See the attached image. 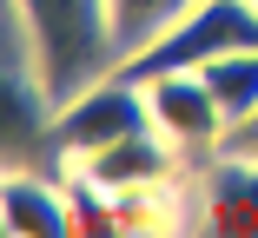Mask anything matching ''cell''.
I'll return each instance as SVG.
<instances>
[{
	"label": "cell",
	"instance_id": "obj_1",
	"mask_svg": "<svg viewBox=\"0 0 258 238\" xmlns=\"http://www.w3.org/2000/svg\"><path fill=\"white\" fill-rule=\"evenodd\" d=\"M7 27L27 40V60L53 100H73L93 80L119 73L113 0H7Z\"/></svg>",
	"mask_w": 258,
	"mask_h": 238
},
{
	"label": "cell",
	"instance_id": "obj_2",
	"mask_svg": "<svg viewBox=\"0 0 258 238\" xmlns=\"http://www.w3.org/2000/svg\"><path fill=\"white\" fill-rule=\"evenodd\" d=\"M258 46V0H199L192 14H179L152 46H139L133 60H119L126 80H159V73H199L205 60Z\"/></svg>",
	"mask_w": 258,
	"mask_h": 238
},
{
	"label": "cell",
	"instance_id": "obj_3",
	"mask_svg": "<svg viewBox=\"0 0 258 238\" xmlns=\"http://www.w3.org/2000/svg\"><path fill=\"white\" fill-rule=\"evenodd\" d=\"M152 126V100H146V86L126 80V73H106V80H93L86 93H73V100H60L53 113V139H60V166L73 159H93L99 146H113V139Z\"/></svg>",
	"mask_w": 258,
	"mask_h": 238
},
{
	"label": "cell",
	"instance_id": "obj_4",
	"mask_svg": "<svg viewBox=\"0 0 258 238\" xmlns=\"http://www.w3.org/2000/svg\"><path fill=\"white\" fill-rule=\"evenodd\" d=\"M179 166H192V159L172 146L159 126H139V132L113 139V146H99L93 159H73L67 172L93 179L99 192H113V199H152V192H172Z\"/></svg>",
	"mask_w": 258,
	"mask_h": 238
},
{
	"label": "cell",
	"instance_id": "obj_5",
	"mask_svg": "<svg viewBox=\"0 0 258 238\" xmlns=\"http://www.w3.org/2000/svg\"><path fill=\"white\" fill-rule=\"evenodd\" d=\"M146 100H152V126H159L192 166H205V159L225 152V132L232 126H225L212 86H205L199 73H159V80H146Z\"/></svg>",
	"mask_w": 258,
	"mask_h": 238
},
{
	"label": "cell",
	"instance_id": "obj_6",
	"mask_svg": "<svg viewBox=\"0 0 258 238\" xmlns=\"http://www.w3.org/2000/svg\"><path fill=\"white\" fill-rule=\"evenodd\" d=\"M0 218H7V231H14V238H67V231H80V199H73L67 172L7 166Z\"/></svg>",
	"mask_w": 258,
	"mask_h": 238
},
{
	"label": "cell",
	"instance_id": "obj_7",
	"mask_svg": "<svg viewBox=\"0 0 258 238\" xmlns=\"http://www.w3.org/2000/svg\"><path fill=\"white\" fill-rule=\"evenodd\" d=\"M199 218L219 231L258 238V159L251 152H219L199 166Z\"/></svg>",
	"mask_w": 258,
	"mask_h": 238
},
{
	"label": "cell",
	"instance_id": "obj_8",
	"mask_svg": "<svg viewBox=\"0 0 258 238\" xmlns=\"http://www.w3.org/2000/svg\"><path fill=\"white\" fill-rule=\"evenodd\" d=\"M199 80L212 86V100L225 113V126L251 119L258 113V46H238V53H219V60H205Z\"/></svg>",
	"mask_w": 258,
	"mask_h": 238
},
{
	"label": "cell",
	"instance_id": "obj_9",
	"mask_svg": "<svg viewBox=\"0 0 258 238\" xmlns=\"http://www.w3.org/2000/svg\"><path fill=\"white\" fill-rule=\"evenodd\" d=\"M199 0H113V27H119V60H133L139 46H152L179 14H192Z\"/></svg>",
	"mask_w": 258,
	"mask_h": 238
},
{
	"label": "cell",
	"instance_id": "obj_10",
	"mask_svg": "<svg viewBox=\"0 0 258 238\" xmlns=\"http://www.w3.org/2000/svg\"><path fill=\"white\" fill-rule=\"evenodd\" d=\"M225 152H251V159H258V113H251V119H238V126L225 132Z\"/></svg>",
	"mask_w": 258,
	"mask_h": 238
}]
</instances>
